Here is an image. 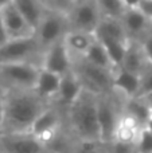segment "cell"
Segmentation results:
<instances>
[{
    "instance_id": "cell-18",
    "label": "cell",
    "mask_w": 152,
    "mask_h": 153,
    "mask_svg": "<svg viewBox=\"0 0 152 153\" xmlns=\"http://www.w3.org/2000/svg\"><path fill=\"white\" fill-rule=\"evenodd\" d=\"M125 116L132 118L142 129H144L148 120L151 118V109L144 102L143 98H140V97L129 98V101L127 102V108H125Z\"/></svg>"
},
{
    "instance_id": "cell-30",
    "label": "cell",
    "mask_w": 152,
    "mask_h": 153,
    "mask_svg": "<svg viewBox=\"0 0 152 153\" xmlns=\"http://www.w3.org/2000/svg\"><path fill=\"white\" fill-rule=\"evenodd\" d=\"M4 110H5V98L4 91H3L1 86H0V136L3 132V124H4Z\"/></svg>"
},
{
    "instance_id": "cell-31",
    "label": "cell",
    "mask_w": 152,
    "mask_h": 153,
    "mask_svg": "<svg viewBox=\"0 0 152 153\" xmlns=\"http://www.w3.org/2000/svg\"><path fill=\"white\" fill-rule=\"evenodd\" d=\"M77 153H101L97 149L96 143H82Z\"/></svg>"
},
{
    "instance_id": "cell-22",
    "label": "cell",
    "mask_w": 152,
    "mask_h": 153,
    "mask_svg": "<svg viewBox=\"0 0 152 153\" xmlns=\"http://www.w3.org/2000/svg\"><path fill=\"white\" fill-rule=\"evenodd\" d=\"M93 42H94V39H92L90 34L74 31V32H70V34L66 36L65 45H66L67 48H72V50H74V51L85 54Z\"/></svg>"
},
{
    "instance_id": "cell-34",
    "label": "cell",
    "mask_w": 152,
    "mask_h": 153,
    "mask_svg": "<svg viewBox=\"0 0 152 153\" xmlns=\"http://www.w3.org/2000/svg\"><path fill=\"white\" fill-rule=\"evenodd\" d=\"M140 98H143V100H144V102L147 103L148 106H150V109H152V93H150V94H147V95H144V97H140Z\"/></svg>"
},
{
    "instance_id": "cell-2",
    "label": "cell",
    "mask_w": 152,
    "mask_h": 153,
    "mask_svg": "<svg viewBox=\"0 0 152 153\" xmlns=\"http://www.w3.org/2000/svg\"><path fill=\"white\" fill-rule=\"evenodd\" d=\"M72 124L75 133L83 143L100 141L97 122V101L90 93L82 90L80 97L72 105Z\"/></svg>"
},
{
    "instance_id": "cell-27",
    "label": "cell",
    "mask_w": 152,
    "mask_h": 153,
    "mask_svg": "<svg viewBox=\"0 0 152 153\" xmlns=\"http://www.w3.org/2000/svg\"><path fill=\"white\" fill-rule=\"evenodd\" d=\"M140 46H142V50L145 56L147 63L152 66V32L147 34V36L144 38V40H143V43Z\"/></svg>"
},
{
    "instance_id": "cell-13",
    "label": "cell",
    "mask_w": 152,
    "mask_h": 153,
    "mask_svg": "<svg viewBox=\"0 0 152 153\" xmlns=\"http://www.w3.org/2000/svg\"><path fill=\"white\" fill-rule=\"evenodd\" d=\"M65 22L61 16L50 15L46 19L40 20L38 30H39V40L43 45H54L55 40L61 36L63 31Z\"/></svg>"
},
{
    "instance_id": "cell-38",
    "label": "cell",
    "mask_w": 152,
    "mask_h": 153,
    "mask_svg": "<svg viewBox=\"0 0 152 153\" xmlns=\"http://www.w3.org/2000/svg\"><path fill=\"white\" fill-rule=\"evenodd\" d=\"M151 118H152V109H151Z\"/></svg>"
},
{
    "instance_id": "cell-21",
    "label": "cell",
    "mask_w": 152,
    "mask_h": 153,
    "mask_svg": "<svg viewBox=\"0 0 152 153\" xmlns=\"http://www.w3.org/2000/svg\"><path fill=\"white\" fill-rule=\"evenodd\" d=\"M85 58L86 62L93 65V66L102 67V69L107 70H110V67H112V63L108 58V54L105 51L104 46L101 43H98L97 40H94L90 45V47L88 48V51L85 53Z\"/></svg>"
},
{
    "instance_id": "cell-32",
    "label": "cell",
    "mask_w": 152,
    "mask_h": 153,
    "mask_svg": "<svg viewBox=\"0 0 152 153\" xmlns=\"http://www.w3.org/2000/svg\"><path fill=\"white\" fill-rule=\"evenodd\" d=\"M8 35H7V31H5V27H4V23H3V18H1V13H0V46L4 45V43L8 42Z\"/></svg>"
},
{
    "instance_id": "cell-23",
    "label": "cell",
    "mask_w": 152,
    "mask_h": 153,
    "mask_svg": "<svg viewBox=\"0 0 152 153\" xmlns=\"http://www.w3.org/2000/svg\"><path fill=\"white\" fill-rule=\"evenodd\" d=\"M101 45L104 46L112 66L121 67V63H123L124 56H125V53H127V48H128V42L113 40V42H104V43H101Z\"/></svg>"
},
{
    "instance_id": "cell-6",
    "label": "cell",
    "mask_w": 152,
    "mask_h": 153,
    "mask_svg": "<svg viewBox=\"0 0 152 153\" xmlns=\"http://www.w3.org/2000/svg\"><path fill=\"white\" fill-rule=\"evenodd\" d=\"M0 70L7 79L23 86H34L39 74V71L32 65L26 63V62L3 63L0 66Z\"/></svg>"
},
{
    "instance_id": "cell-29",
    "label": "cell",
    "mask_w": 152,
    "mask_h": 153,
    "mask_svg": "<svg viewBox=\"0 0 152 153\" xmlns=\"http://www.w3.org/2000/svg\"><path fill=\"white\" fill-rule=\"evenodd\" d=\"M137 8L144 13V16L148 20L152 22V0H142Z\"/></svg>"
},
{
    "instance_id": "cell-35",
    "label": "cell",
    "mask_w": 152,
    "mask_h": 153,
    "mask_svg": "<svg viewBox=\"0 0 152 153\" xmlns=\"http://www.w3.org/2000/svg\"><path fill=\"white\" fill-rule=\"evenodd\" d=\"M11 3H12V0H0V10H3L8 4H11Z\"/></svg>"
},
{
    "instance_id": "cell-16",
    "label": "cell",
    "mask_w": 152,
    "mask_h": 153,
    "mask_svg": "<svg viewBox=\"0 0 152 153\" xmlns=\"http://www.w3.org/2000/svg\"><path fill=\"white\" fill-rule=\"evenodd\" d=\"M147 65L148 63L145 61L144 54H143L142 46H135L128 43V48H127L125 56H124V61L121 63L120 69H124L127 71H131L140 75Z\"/></svg>"
},
{
    "instance_id": "cell-24",
    "label": "cell",
    "mask_w": 152,
    "mask_h": 153,
    "mask_svg": "<svg viewBox=\"0 0 152 153\" xmlns=\"http://www.w3.org/2000/svg\"><path fill=\"white\" fill-rule=\"evenodd\" d=\"M100 8L108 19H117L125 12V5L121 0H100Z\"/></svg>"
},
{
    "instance_id": "cell-28",
    "label": "cell",
    "mask_w": 152,
    "mask_h": 153,
    "mask_svg": "<svg viewBox=\"0 0 152 153\" xmlns=\"http://www.w3.org/2000/svg\"><path fill=\"white\" fill-rule=\"evenodd\" d=\"M112 153H137L136 144H123V143L113 141Z\"/></svg>"
},
{
    "instance_id": "cell-10",
    "label": "cell",
    "mask_w": 152,
    "mask_h": 153,
    "mask_svg": "<svg viewBox=\"0 0 152 153\" xmlns=\"http://www.w3.org/2000/svg\"><path fill=\"white\" fill-rule=\"evenodd\" d=\"M81 75L83 81L89 83V87L96 91H104L109 89L113 82V75L110 74V70L93 66L88 62L81 66Z\"/></svg>"
},
{
    "instance_id": "cell-4",
    "label": "cell",
    "mask_w": 152,
    "mask_h": 153,
    "mask_svg": "<svg viewBox=\"0 0 152 153\" xmlns=\"http://www.w3.org/2000/svg\"><path fill=\"white\" fill-rule=\"evenodd\" d=\"M117 114L112 103L107 100L97 101V122L101 143H113L118 126Z\"/></svg>"
},
{
    "instance_id": "cell-14",
    "label": "cell",
    "mask_w": 152,
    "mask_h": 153,
    "mask_svg": "<svg viewBox=\"0 0 152 153\" xmlns=\"http://www.w3.org/2000/svg\"><path fill=\"white\" fill-rule=\"evenodd\" d=\"M112 86L121 90L124 94H127L129 98H135L139 95L140 90V75L135 73L127 71L124 69H120V71L113 76Z\"/></svg>"
},
{
    "instance_id": "cell-25",
    "label": "cell",
    "mask_w": 152,
    "mask_h": 153,
    "mask_svg": "<svg viewBox=\"0 0 152 153\" xmlns=\"http://www.w3.org/2000/svg\"><path fill=\"white\" fill-rule=\"evenodd\" d=\"M150 93H152V66L147 65L140 74V90L137 97H144Z\"/></svg>"
},
{
    "instance_id": "cell-12",
    "label": "cell",
    "mask_w": 152,
    "mask_h": 153,
    "mask_svg": "<svg viewBox=\"0 0 152 153\" xmlns=\"http://www.w3.org/2000/svg\"><path fill=\"white\" fill-rule=\"evenodd\" d=\"M57 124H58V120H57L55 113L51 110H45L38 116V118L31 125L30 133L35 138H38L40 143H43V141L50 140L54 136Z\"/></svg>"
},
{
    "instance_id": "cell-17",
    "label": "cell",
    "mask_w": 152,
    "mask_h": 153,
    "mask_svg": "<svg viewBox=\"0 0 152 153\" xmlns=\"http://www.w3.org/2000/svg\"><path fill=\"white\" fill-rule=\"evenodd\" d=\"M121 18L124 22V31H125V34L129 32L131 35L142 34L144 30H147L148 22H150L139 8H127Z\"/></svg>"
},
{
    "instance_id": "cell-8",
    "label": "cell",
    "mask_w": 152,
    "mask_h": 153,
    "mask_svg": "<svg viewBox=\"0 0 152 153\" xmlns=\"http://www.w3.org/2000/svg\"><path fill=\"white\" fill-rule=\"evenodd\" d=\"M73 23L77 27V31L93 35L98 24V10L92 1L80 3L73 12Z\"/></svg>"
},
{
    "instance_id": "cell-37",
    "label": "cell",
    "mask_w": 152,
    "mask_h": 153,
    "mask_svg": "<svg viewBox=\"0 0 152 153\" xmlns=\"http://www.w3.org/2000/svg\"><path fill=\"white\" fill-rule=\"evenodd\" d=\"M75 1H78V4H80V3H85V1H90V0H75Z\"/></svg>"
},
{
    "instance_id": "cell-9",
    "label": "cell",
    "mask_w": 152,
    "mask_h": 153,
    "mask_svg": "<svg viewBox=\"0 0 152 153\" xmlns=\"http://www.w3.org/2000/svg\"><path fill=\"white\" fill-rule=\"evenodd\" d=\"M45 70L51 71L54 74L63 75L69 71L70 67V58H69V48L62 42L54 43L51 46L50 51L46 55Z\"/></svg>"
},
{
    "instance_id": "cell-1",
    "label": "cell",
    "mask_w": 152,
    "mask_h": 153,
    "mask_svg": "<svg viewBox=\"0 0 152 153\" xmlns=\"http://www.w3.org/2000/svg\"><path fill=\"white\" fill-rule=\"evenodd\" d=\"M40 103L31 95H13L5 101L4 124L3 129H7V134L13 133H30L31 125L42 113Z\"/></svg>"
},
{
    "instance_id": "cell-3",
    "label": "cell",
    "mask_w": 152,
    "mask_h": 153,
    "mask_svg": "<svg viewBox=\"0 0 152 153\" xmlns=\"http://www.w3.org/2000/svg\"><path fill=\"white\" fill-rule=\"evenodd\" d=\"M37 39L34 36L10 39L7 43L0 46V63H13L23 62L26 56L37 50Z\"/></svg>"
},
{
    "instance_id": "cell-33",
    "label": "cell",
    "mask_w": 152,
    "mask_h": 153,
    "mask_svg": "<svg viewBox=\"0 0 152 153\" xmlns=\"http://www.w3.org/2000/svg\"><path fill=\"white\" fill-rule=\"evenodd\" d=\"M125 5V8H137L142 0H121Z\"/></svg>"
},
{
    "instance_id": "cell-7",
    "label": "cell",
    "mask_w": 152,
    "mask_h": 153,
    "mask_svg": "<svg viewBox=\"0 0 152 153\" xmlns=\"http://www.w3.org/2000/svg\"><path fill=\"white\" fill-rule=\"evenodd\" d=\"M3 18V23H4L5 31H7L8 39H19V38H26L31 36V28L28 24L26 23L22 15L18 12L13 4H8L3 10H0Z\"/></svg>"
},
{
    "instance_id": "cell-15",
    "label": "cell",
    "mask_w": 152,
    "mask_h": 153,
    "mask_svg": "<svg viewBox=\"0 0 152 153\" xmlns=\"http://www.w3.org/2000/svg\"><path fill=\"white\" fill-rule=\"evenodd\" d=\"M59 85H61V75L54 74L47 70H40L35 82V91L39 97L47 98L54 94H58Z\"/></svg>"
},
{
    "instance_id": "cell-19",
    "label": "cell",
    "mask_w": 152,
    "mask_h": 153,
    "mask_svg": "<svg viewBox=\"0 0 152 153\" xmlns=\"http://www.w3.org/2000/svg\"><path fill=\"white\" fill-rule=\"evenodd\" d=\"M12 4L22 15V18L26 20L31 31L38 30L42 18H40V11L37 1L35 0H12Z\"/></svg>"
},
{
    "instance_id": "cell-20",
    "label": "cell",
    "mask_w": 152,
    "mask_h": 153,
    "mask_svg": "<svg viewBox=\"0 0 152 153\" xmlns=\"http://www.w3.org/2000/svg\"><path fill=\"white\" fill-rule=\"evenodd\" d=\"M82 85L77 78L73 75H62L61 76V85H59L58 94L61 97V101L63 103L73 105L74 101L80 97L82 93Z\"/></svg>"
},
{
    "instance_id": "cell-5",
    "label": "cell",
    "mask_w": 152,
    "mask_h": 153,
    "mask_svg": "<svg viewBox=\"0 0 152 153\" xmlns=\"http://www.w3.org/2000/svg\"><path fill=\"white\" fill-rule=\"evenodd\" d=\"M0 144L5 153H40L43 145L31 133H13L0 136Z\"/></svg>"
},
{
    "instance_id": "cell-36",
    "label": "cell",
    "mask_w": 152,
    "mask_h": 153,
    "mask_svg": "<svg viewBox=\"0 0 152 153\" xmlns=\"http://www.w3.org/2000/svg\"><path fill=\"white\" fill-rule=\"evenodd\" d=\"M144 129H147L148 132H151V133H152V118L148 120V122H147V125H145Z\"/></svg>"
},
{
    "instance_id": "cell-26",
    "label": "cell",
    "mask_w": 152,
    "mask_h": 153,
    "mask_svg": "<svg viewBox=\"0 0 152 153\" xmlns=\"http://www.w3.org/2000/svg\"><path fill=\"white\" fill-rule=\"evenodd\" d=\"M137 153H152V133L147 129H142L136 141Z\"/></svg>"
},
{
    "instance_id": "cell-39",
    "label": "cell",
    "mask_w": 152,
    "mask_h": 153,
    "mask_svg": "<svg viewBox=\"0 0 152 153\" xmlns=\"http://www.w3.org/2000/svg\"><path fill=\"white\" fill-rule=\"evenodd\" d=\"M0 153H1V152H0Z\"/></svg>"
},
{
    "instance_id": "cell-11",
    "label": "cell",
    "mask_w": 152,
    "mask_h": 153,
    "mask_svg": "<svg viewBox=\"0 0 152 153\" xmlns=\"http://www.w3.org/2000/svg\"><path fill=\"white\" fill-rule=\"evenodd\" d=\"M94 40L100 43L104 42H113V40H118V42H127V34L123 28V24L117 22V19H102L98 22L96 30L93 32Z\"/></svg>"
}]
</instances>
